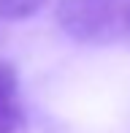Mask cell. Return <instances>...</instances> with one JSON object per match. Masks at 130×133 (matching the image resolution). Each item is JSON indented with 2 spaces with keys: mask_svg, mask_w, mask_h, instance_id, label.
<instances>
[{
  "mask_svg": "<svg viewBox=\"0 0 130 133\" xmlns=\"http://www.w3.org/2000/svg\"><path fill=\"white\" fill-rule=\"evenodd\" d=\"M52 0H0V19L19 22L27 16H35L41 8H46Z\"/></svg>",
  "mask_w": 130,
  "mask_h": 133,
  "instance_id": "2",
  "label": "cell"
},
{
  "mask_svg": "<svg viewBox=\"0 0 130 133\" xmlns=\"http://www.w3.org/2000/svg\"><path fill=\"white\" fill-rule=\"evenodd\" d=\"M27 130V119L25 111L16 101L0 103V133H25Z\"/></svg>",
  "mask_w": 130,
  "mask_h": 133,
  "instance_id": "3",
  "label": "cell"
},
{
  "mask_svg": "<svg viewBox=\"0 0 130 133\" xmlns=\"http://www.w3.org/2000/svg\"><path fill=\"white\" fill-rule=\"evenodd\" d=\"M127 8L130 0H60L54 22L76 44L106 46L130 38Z\"/></svg>",
  "mask_w": 130,
  "mask_h": 133,
  "instance_id": "1",
  "label": "cell"
},
{
  "mask_svg": "<svg viewBox=\"0 0 130 133\" xmlns=\"http://www.w3.org/2000/svg\"><path fill=\"white\" fill-rule=\"evenodd\" d=\"M16 87H19V76H16L14 65L0 60V103H8L16 98Z\"/></svg>",
  "mask_w": 130,
  "mask_h": 133,
  "instance_id": "4",
  "label": "cell"
},
{
  "mask_svg": "<svg viewBox=\"0 0 130 133\" xmlns=\"http://www.w3.org/2000/svg\"><path fill=\"white\" fill-rule=\"evenodd\" d=\"M127 22H130V8H127Z\"/></svg>",
  "mask_w": 130,
  "mask_h": 133,
  "instance_id": "5",
  "label": "cell"
}]
</instances>
